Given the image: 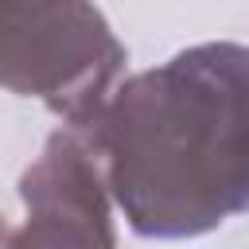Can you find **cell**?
Segmentation results:
<instances>
[{"label":"cell","mask_w":249,"mask_h":249,"mask_svg":"<svg viewBox=\"0 0 249 249\" xmlns=\"http://www.w3.org/2000/svg\"><path fill=\"white\" fill-rule=\"evenodd\" d=\"M124 47L93 4L0 0V89L39 97L66 128H86L121 86Z\"/></svg>","instance_id":"2"},{"label":"cell","mask_w":249,"mask_h":249,"mask_svg":"<svg viewBox=\"0 0 249 249\" xmlns=\"http://www.w3.org/2000/svg\"><path fill=\"white\" fill-rule=\"evenodd\" d=\"M12 233H16V230H12V226L0 218V249H12Z\"/></svg>","instance_id":"4"},{"label":"cell","mask_w":249,"mask_h":249,"mask_svg":"<svg viewBox=\"0 0 249 249\" xmlns=\"http://www.w3.org/2000/svg\"><path fill=\"white\" fill-rule=\"evenodd\" d=\"M78 136L132 233H210L249 210V51L187 47L124 78Z\"/></svg>","instance_id":"1"},{"label":"cell","mask_w":249,"mask_h":249,"mask_svg":"<svg viewBox=\"0 0 249 249\" xmlns=\"http://www.w3.org/2000/svg\"><path fill=\"white\" fill-rule=\"evenodd\" d=\"M27 222L12 233V249H117L113 195L93 148L58 128L19 175Z\"/></svg>","instance_id":"3"}]
</instances>
